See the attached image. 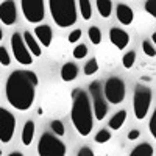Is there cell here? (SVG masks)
Returning a JSON list of instances; mask_svg holds the SVG:
<instances>
[{
    "instance_id": "cell-1",
    "label": "cell",
    "mask_w": 156,
    "mask_h": 156,
    "mask_svg": "<svg viewBox=\"0 0 156 156\" xmlns=\"http://www.w3.org/2000/svg\"><path fill=\"white\" fill-rule=\"evenodd\" d=\"M37 83H39L37 75L33 70L19 69L11 72L5 86L8 103L17 111L30 109L36 98Z\"/></svg>"
},
{
    "instance_id": "cell-2",
    "label": "cell",
    "mask_w": 156,
    "mask_h": 156,
    "mask_svg": "<svg viewBox=\"0 0 156 156\" xmlns=\"http://www.w3.org/2000/svg\"><path fill=\"white\" fill-rule=\"evenodd\" d=\"M70 119L76 133L86 137L92 131L94 125V112L90 106V100L83 89H73L72 90V109H70Z\"/></svg>"
},
{
    "instance_id": "cell-3",
    "label": "cell",
    "mask_w": 156,
    "mask_h": 156,
    "mask_svg": "<svg viewBox=\"0 0 156 156\" xmlns=\"http://www.w3.org/2000/svg\"><path fill=\"white\" fill-rule=\"evenodd\" d=\"M48 8L53 22L61 28H69L76 22L75 0H48Z\"/></svg>"
},
{
    "instance_id": "cell-4",
    "label": "cell",
    "mask_w": 156,
    "mask_h": 156,
    "mask_svg": "<svg viewBox=\"0 0 156 156\" xmlns=\"http://www.w3.org/2000/svg\"><path fill=\"white\" fill-rule=\"evenodd\" d=\"M150 103H151V89L144 84H137L134 87V95H133V109H134V117L137 120L145 119L150 109Z\"/></svg>"
},
{
    "instance_id": "cell-5",
    "label": "cell",
    "mask_w": 156,
    "mask_h": 156,
    "mask_svg": "<svg viewBox=\"0 0 156 156\" xmlns=\"http://www.w3.org/2000/svg\"><path fill=\"white\" fill-rule=\"evenodd\" d=\"M67 151L62 140L55 137L50 133H44L37 142V154L39 156H64Z\"/></svg>"
},
{
    "instance_id": "cell-6",
    "label": "cell",
    "mask_w": 156,
    "mask_h": 156,
    "mask_svg": "<svg viewBox=\"0 0 156 156\" xmlns=\"http://www.w3.org/2000/svg\"><path fill=\"white\" fill-rule=\"evenodd\" d=\"M90 98H92V112L97 120H103L108 114V101L103 95V89L98 81H94L89 84Z\"/></svg>"
},
{
    "instance_id": "cell-7",
    "label": "cell",
    "mask_w": 156,
    "mask_h": 156,
    "mask_svg": "<svg viewBox=\"0 0 156 156\" xmlns=\"http://www.w3.org/2000/svg\"><path fill=\"white\" fill-rule=\"evenodd\" d=\"M103 95H105L108 103L119 105L125 98V83L119 76H111L106 80L105 87H103Z\"/></svg>"
},
{
    "instance_id": "cell-8",
    "label": "cell",
    "mask_w": 156,
    "mask_h": 156,
    "mask_svg": "<svg viewBox=\"0 0 156 156\" xmlns=\"http://www.w3.org/2000/svg\"><path fill=\"white\" fill-rule=\"evenodd\" d=\"M20 6L25 20L30 23H39L45 17L44 0H20Z\"/></svg>"
},
{
    "instance_id": "cell-9",
    "label": "cell",
    "mask_w": 156,
    "mask_h": 156,
    "mask_svg": "<svg viewBox=\"0 0 156 156\" xmlns=\"http://www.w3.org/2000/svg\"><path fill=\"white\" fill-rule=\"evenodd\" d=\"M16 131V117L11 111L0 108V142L8 144Z\"/></svg>"
},
{
    "instance_id": "cell-10",
    "label": "cell",
    "mask_w": 156,
    "mask_h": 156,
    "mask_svg": "<svg viewBox=\"0 0 156 156\" xmlns=\"http://www.w3.org/2000/svg\"><path fill=\"white\" fill-rule=\"evenodd\" d=\"M11 48H12V55H14L17 62L23 64V66H30V64L33 62L31 53L27 48V45H25L22 34L12 33V36H11Z\"/></svg>"
},
{
    "instance_id": "cell-11",
    "label": "cell",
    "mask_w": 156,
    "mask_h": 156,
    "mask_svg": "<svg viewBox=\"0 0 156 156\" xmlns=\"http://www.w3.org/2000/svg\"><path fill=\"white\" fill-rule=\"evenodd\" d=\"M0 20L5 25H12L17 20V8L14 0H5L0 3Z\"/></svg>"
},
{
    "instance_id": "cell-12",
    "label": "cell",
    "mask_w": 156,
    "mask_h": 156,
    "mask_svg": "<svg viewBox=\"0 0 156 156\" xmlns=\"http://www.w3.org/2000/svg\"><path fill=\"white\" fill-rule=\"evenodd\" d=\"M109 41L119 50H123L128 45V42H129V34L125 30H122V28L114 27V28L109 30Z\"/></svg>"
},
{
    "instance_id": "cell-13",
    "label": "cell",
    "mask_w": 156,
    "mask_h": 156,
    "mask_svg": "<svg viewBox=\"0 0 156 156\" xmlns=\"http://www.w3.org/2000/svg\"><path fill=\"white\" fill-rule=\"evenodd\" d=\"M34 34H36V39L37 42L44 45V47H50L51 44V37H53V33H51V28L48 25H37L34 28Z\"/></svg>"
},
{
    "instance_id": "cell-14",
    "label": "cell",
    "mask_w": 156,
    "mask_h": 156,
    "mask_svg": "<svg viewBox=\"0 0 156 156\" xmlns=\"http://www.w3.org/2000/svg\"><path fill=\"white\" fill-rule=\"evenodd\" d=\"M115 16H117V19H119V22H120L122 25H131L133 20H134V12H133V9L129 8L128 5H123V3L117 5V8H115Z\"/></svg>"
},
{
    "instance_id": "cell-15",
    "label": "cell",
    "mask_w": 156,
    "mask_h": 156,
    "mask_svg": "<svg viewBox=\"0 0 156 156\" xmlns=\"http://www.w3.org/2000/svg\"><path fill=\"white\" fill-rule=\"evenodd\" d=\"M22 37H23V42H25V45H27V48L30 50V53H31L33 56H41V55H42L41 44L37 42V39H34V36H33L31 33L25 31V33L22 34Z\"/></svg>"
},
{
    "instance_id": "cell-16",
    "label": "cell",
    "mask_w": 156,
    "mask_h": 156,
    "mask_svg": "<svg viewBox=\"0 0 156 156\" xmlns=\"http://www.w3.org/2000/svg\"><path fill=\"white\" fill-rule=\"evenodd\" d=\"M78 76V66H75V62L69 61V62H64L62 67H61V78L62 81H73L75 78Z\"/></svg>"
},
{
    "instance_id": "cell-17",
    "label": "cell",
    "mask_w": 156,
    "mask_h": 156,
    "mask_svg": "<svg viewBox=\"0 0 156 156\" xmlns=\"http://www.w3.org/2000/svg\"><path fill=\"white\" fill-rule=\"evenodd\" d=\"M34 122L33 120H28V122H25L23 128H22V144L25 147H28L31 145V142H33V137H34Z\"/></svg>"
},
{
    "instance_id": "cell-18",
    "label": "cell",
    "mask_w": 156,
    "mask_h": 156,
    "mask_svg": "<svg viewBox=\"0 0 156 156\" xmlns=\"http://www.w3.org/2000/svg\"><path fill=\"white\" fill-rule=\"evenodd\" d=\"M125 120H126V111L125 109H120V111H117L111 119H109V128L111 129H114V131H117V129H120L122 128V125L125 123Z\"/></svg>"
},
{
    "instance_id": "cell-19",
    "label": "cell",
    "mask_w": 156,
    "mask_h": 156,
    "mask_svg": "<svg viewBox=\"0 0 156 156\" xmlns=\"http://www.w3.org/2000/svg\"><path fill=\"white\" fill-rule=\"evenodd\" d=\"M97 2V9H98V14L101 17H109L111 12H112V2L111 0H95Z\"/></svg>"
},
{
    "instance_id": "cell-20",
    "label": "cell",
    "mask_w": 156,
    "mask_h": 156,
    "mask_svg": "<svg viewBox=\"0 0 156 156\" xmlns=\"http://www.w3.org/2000/svg\"><path fill=\"white\" fill-rule=\"evenodd\" d=\"M154 154V150L150 144H140L137 147H134L131 150V153H129V156H153Z\"/></svg>"
},
{
    "instance_id": "cell-21",
    "label": "cell",
    "mask_w": 156,
    "mask_h": 156,
    "mask_svg": "<svg viewBox=\"0 0 156 156\" xmlns=\"http://www.w3.org/2000/svg\"><path fill=\"white\" fill-rule=\"evenodd\" d=\"M78 8H80V14L83 20H89L92 17V5L90 0H78Z\"/></svg>"
},
{
    "instance_id": "cell-22",
    "label": "cell",
    "mask_w": 156,
    "mask_h": 156,
    "mask_svg": "<svg viewBox=\"0 0 156 156\" xmlns=\"http://www.w3.org/2000/svg\"><path fill=\"white\" fill-rule=\"evenodd\" d=\"M134 62H136V51H133V50L126 51V53L123 55V58H122L123 67H125V69H131V67L134 66Z\"/></svg>"
},
{
    "instance_id": "cell-23",
    "label": "cell",
    "mask_w": 156,
    "mask_h": 156,
    "mask_svg": "<svg viewBox=\"0 0 156 156\" xmlns=\"http://www.w3.org/2000/svg\"><path fill=\"white\" fill-rule=\"evenodd\" d=\"M87 34H89L90 42H92L94 45H98V44L101 42V31H100V28H98V27H95V25L89 28Z\"/></svg>"
},
{
    "instance_id": "cell-24",
    "label": "cell",
    "mask_w": 156,
    "mask_h": 156,
    "mask_svg": "<svg viewBox=\"0 0 156 156\" xmlns=\"http://www.w3.org/2000/svg\"><path fill=\"white\" fill-rule=\"evenodd\" d=\"M97 70H98V61H97V58H90L84 64V75L90 76V75H94Z\"/></svg>"
},
{
    "instance_id": "cell-25",
    "label": "cell",
    "mask_w": 156,
    "mask_h": 156,
    "mask_svg": "<svg viewBox=\"0 0 156 156\" xmlns=\"http://www.w3.org/2000/svg\"><path fill=\"white\" fill-rule=\"evenodd\" d=\"M109 139H111V133L108 131V129H100L94 137V140L97 142V144H106Z\"/></svg>"
},
{
    "instance_id": "cell-26",
    "label": "cell",
    "mask_w": 156,
    "mask_h": 156,
    "mask_svg": "<svg viewBox=\"0 0 156 156\" xmlns=\"http://www.w3.org/2000/svg\"><path fill=\"white\" fill-rule=\"evenodd\" d=\"M50 128L53 129V133L56 134V136H64L66 134V128H64V125H62V122L61 120H53L50 123Z\"/></svg>"
},
{
    "instance_id": "cell-27",
    "label": "cell",
    "mask_w": 156,
    "mask_h": 156,
    "mask_svg": "<svg viewBox=\"0 0 156 156\" xmlns=\"http://www.w3.org/2000/svg\"><path fill=\"white\" fill-rule=\"evenodd\" d=\"M86 55H87V47L84 44H78L73 48V58L75 59H83V58H86Z\"/></svg>"
},
{
    "instance_id": "cell-28",
    "label": "cell",
    "mask_w": 156,
    "mask_h": 156,
    "mask_svg": "<svg viewBox=\"0 0 156 156\" xmlns=\"http://www.w3.org/2000/svg\"><path fill=\"white\" fill-rule=\"evenodd\" d=\"M142 48H144V53L150 58H154L156 55V48H154V44H151L150 41H144L142 42Z\"/></svg>"
},
{
    "instance_id": "cell-29",
    "label": "cell",
    "mask_w": 156,
    "mask_h": 156,
    "mask_svg": "<svg viewBox=\"0 0 156 156\" xmlns=\"http://www.w3.org/2000/svg\"><path fill=\"white\" fill-rule=\"evenodd\" d=\"M0 64H2V66H9V64H11L9 53L6 51L5 47H0Z\"/></svg>"
},
{
    "instance_id": "cell-30",
    "label": "cell",
    "mask_w": 156,
    "mask_h": 156,
    "mask_svg": "<svg viewBox=\"0 0 156 156\" xmlns=\"http://www.w3.org/2000/svg\"><path fill=\"white\" fill-rule=\"evenodd\" d=\"M145 11L150 16L156 17V0H147L145 2Z\"/></svg>"
},
{
    "instance_id": "cell-31",
    "label": "cell",
    "mask_w": 156,
    "mask_h": 156,
    "mask_svg": "<svg viewBox=\"0 0 156 156\" xmlns=\"http://www.w3.org/2000/svg\"><path fill=\"white\" fill-rule=\"evenodd\" d=\"M148 131H150V134H151L153 139H154V137H156V111H153L151 119H150V122H148Z\"/></svg>"
},
{
    "instance_id": "cell-32",
    "label": "cell",
    "mask_w": 156,
    "mask_h": 156,
    "mask_svg": "<svg viewBox=\"0 0 156 156\" xmlns=\"http://www.w3.org/2000/svg\"><path fill=\"white\" fill-rule=\"evenodd\" d=\"M81 34H83V31H81L80 28L73 30V31L69 34V42H70V44H76V42L81 39Z\"/></svg>"
},
{
    "instance_id": "cell-33",
    "label": "cell",
    "mask_w": 156,
    "mask_h": 156,
    "mask_svg": "<svg viewBox=\"0 0 156 156\" xmlns=\"http://www.w3.org/2000/svg\"><path fill=\"white\" fill-rule=\"evenodd\" d=\"M78 156H94V150L90 147H83L80 151H78Z\"/></svg>"
},
{
    "instance_id": "cell-34",
    "label": "cell",
    "mask_w": 156,
    "mask_h": 156,
    "mask_svg": "<svg viewBox=\"0 0 156 156\" xmlns=\"http://www.w3.org/2000/svg\"><path fill=\"white\" fill-rule=\"evenodd\" d=\"M139 136H140V131H139V129H131V131L128 133V139H129V140H136Z\"/></svg>"
},
{
    "instance_id": "cell-35",
    "label": "cell",
    "mask_w": 156,
    "mask_h": 156,
    "mask_svg": "<svg viewBox=\"0 0 156 156\" xmlns=\"http://www.w3.org/2000/svg\"><path fill=\"white\" fill-rule=\"evenodd\" d=\"M8 156H22V153H20V151H12V153H9Z\"/></svg>"
},
{
    "instance_id": "cell-36",
    "label": "cell",
    "mask_w": 156,
    "mask_h": 156,
    "mask_svg": "<svg viewBox=\"0 0 156 156\" xmlns=\"http://www.w3.org/2000/svg\"><path fill=\"white\" fill-rule=\"evenodd\" d=\"M151 39H153V44H156V33L151 34Z\"/></svg>"
},
{
    "instance_id": "cell-37",
    "label": "cell",
    "mask_w": 156,
    "mask_h": 156,
    "mask_svg": "<svg viewBox=\"0 0 156 156\" xmlns=\"http://www.w3.org/2000/svg\"><path fill=\"white\" fill-rule=\"evenodd\" d=\"M3 39V30H2V27H0V41Z\"/></svg>"
},
{
    "instance_id": "cell-38",
    "label": "cell",
    "mask_w": 156,
    "mask_h": 156,
    "mask_svg": "<svg viewBox=\"0 0 156 156\" xmlns=\"http://www.w3.org/2000/svg\"><path fill=\"white\" fill-rule=\"evenodd\" d=\"M2 154H3V153H2V150H0V156H2Z\"/></svg>"
}]
</instances>
